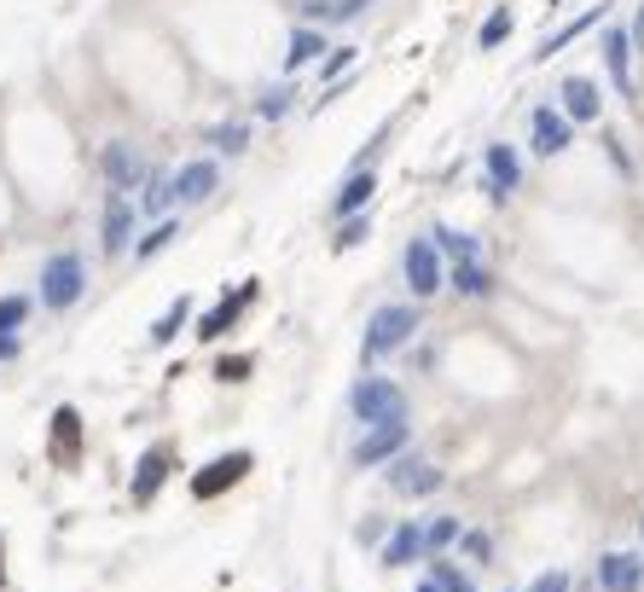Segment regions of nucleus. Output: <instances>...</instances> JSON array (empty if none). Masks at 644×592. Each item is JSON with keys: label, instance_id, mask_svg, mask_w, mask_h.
<instances>
[{"label": "nucleus", "instance_id": "obj_1", "mask_svg": "<svg viewBox=\"0 0 644 592\" xmlns=\"http://www.w3.org/2000/svg\"><path fill=\"white\" fill-rule=\"evenodd\" d=\"M81 297H88V262H81L76 250H53V256L41 262V308L71 314Z\"/></svg>", "mask_w": 644, "mask_h": 592}, {"label": "nucleus", "instance_id": "obj_2", "mask_svg": "<svg viewBox=\"0 0 644 592\" xmlns=\"http://www.w3.org/2000/svg\"><path fill=\"white\" fill-rule=\"evenodd\" d=\"M418 331V314L406 308V302H383L378 314L366 319V337H361V361H383V354H395L413 343Z\"/></svg>", "mask_w": 644, "mask_h": 592}, {"label": "nucleus", "instance_id": "obj_3", "mask_svg": "<svg viewBox=\"0 0 644 592\" xmlns=\"http://www.w3.org/2000/svg\"><path fill=\"white\" fill-rule=\"evenodd\" d=\"M349 413L366 425H389V418H406V389L389 383V378H361L349 389Z\"/></svg>", "mask_w": 644, "mask_h": 592}, {"label": "nucleus", "instance_id": "obj_4", "mask_svg": "<svg viewBox=\"0 0 644 592\" xmlns=\"http://www.w3.org/2000/svg\"><path fill=\"white\" fill-rule=\"evenodd\" d=\"M406 442H413V425H406V418H389V425H366V436L354 442L349 459L361 465V470H366V465H389L395 453H406Z\"/></svg>", "mask_w": 644, "mask_h": 592}, {"label": "nucleus", "instance_id": "obj_5", "mask_svg": "<svg viewBox=\"0 0 644 592\" xmlns=\"http://www.w3.org/2000/svg\"><path fill=\"white\" fill-rule=\"evenodd\" d=\"M401 267H406V285H413V297H435V291L447 285L435 239H413V244H406V256H401Z\"/></svg>", "mask_w": 644, "mask_h": 592}, {"label": "nucleus", "instance_id": "obj_6", "mask_svg": "<svg viewBox=\"0 0 644 592\" xmlns=\"http://www.w3.org/2000/svg\"><path fill=\"white\" fill-rule=\"evenodd\" d=\"M134 198L128 192H105V215H99V244H105V256H128L134 244Z\"/></svg>", "mask_w": 644, "mask_h": 592}, {"label": "nucleus", "instance_id": "obj_7", "mask_svg": "<svg viewBox=\"0 0 644 592\" xmlns=\"http://www.w3.org/2000/svg\"><path fill=\"white\" fill-rule=\"evenodd\" d=\"M447 477H442V465H430V459H413V453H395L389 459V488L406 500H424V494H435Z\"/></svg>", "mask_w": 644, "mask_h": 592}, {"label": "nucleus", "instance_id": "obj_8", "mask_svg": "<svg viewBox=\"0 0 644 592\" xmlns=\"http://www.w3.org/2000/svg\"><path fill=\"white\" fill-rule=\"evenodd\" d=\"M99 168H105V186H111V192H134V186L146 180V158L134 151V140H105V151H99Z\"/></svg>", "mask_w": 644, "mask_h": 592}, {"label": "nucleus", "instance_id": "obj_9", "mask_svg": "<svg viewBox=\"0 0 644 592\" xmlns=\"http://www.w3.org/2000/svg\"><path fill=\"white\" fill-rule=\"evenodd\" d=\"M215 186H222V163L215 158H198L175 168V204H203V198H215Z\"/></svg>", "mask_w": 644, "mask_h": 592}, {"label": "nucleus", "instance_id": "obj_10", "mask_svg": "<svg viewBox=\"0 0 644 592\" xmlns=\"http://www.w3.org/2000/svg\"><path fill=\"white\" fill-rule=\"evenodd\" d=\"M633 36L627 29H604V64H609V81H616V93L621 99H639V88H633Z\"/></svg>", "mask_w": 644, "mask_h": 592}, {"label": "nucleus", "instance_id": "obj_11", "mask_svg": "<svg viewBox=\"0 0 644 592\" xmlns=\"http://www.w3.org/2000/svg\"><path fill=\"white\" fill-rule=\"evenodd\" d=\"M598 587L604 592H644V557L639 552H604L598 557Z\"/></svg>", "mask_w": 644, "mask_h": 592}, {"label": "nucleus", "instance_id": "obj_12", "mask_svg": "<svg viewBox=\"0 0 644 592\" xmlns=\"http://www.w3.org/2000/svg\"><path fill=\"white\" fill-rule=\"evenodd\" d=\"M569 146H574V123H569V111L540 105V111H534V151H540V158H564Z\"/></svg>", "mask_w": 644, "mask_h": 592}, {"label": "nucleus", "instance_id": "obj_13", "mask_svg": "<svg viewBox=\"0 0 644 592\" xmlns=\"http://www.w3.org/2000/svg\"><path fill=\"white\" fill-rule=\"evenodd\" d=\"M482 168H488V198H494V204H505V198H512V186L522 180L517 151H512V146H488V151H482Z\"/></svg>", "mask_w": 644, "mask_h": 592}, {"label": "nucleus", "instance_id": "obj_14", "mask_svg": "<svg viewBox=\"0 0 644 592\" xmlns=\"http://www.w3.org/2000/svg\"><path fill=\"white\" fill-rule=\"evenodd\" d=\"M250 465H256L250 453H227V459H215L210 470H198V477H192V494H198V500H215L222 488H232L239 477H250Z\"/></svg>", "mask_w": 644, "mask_h": 592}, {"label": "nucleus", "instance_id": "obj_15", "mask_svg": "<svg viewBox=\"0 0 644 592\" xmlns=\"http://www.w3.org/2000/svg\"><path fill=\"white\" fill-rule=\"evenodd\" d=\"M326 53H331L326 29H314V24H296V29H291V47H285V71H308V64H319Z\"/></svg>", "mask_w": 644, "mask_h": 592}, {"label": "nucleus", "instance_id": "obj_16", "mask_svg": "<svg viewBox=\"0 0 644 592\" xmlns=\"http://www.w3.org/2000/svg\"><path fill=\"white\" fill-rule=\"evenodd\" d=\"M250 297H256V285H239L232 297H222V302H215V308L198 319V337H203V343H215L222 331H232V319L244 314V302H250Z\"/></svg>", "mask_w": 644, "mask_h": 592}, {"label": "nucleus", "instance_id": "obj_17", "mask_svg": "<svg viewBox=\"0 0 644 592\" xmlns=\"http://www.w3.org/2000/svg\"><path fill=\"white\" fill-rule=\"evenodd\" d=\"M557 93H564V111H569V123H598V105H604L598 81H586V76H569Z\"/></svg>", "mask_w": 644, "mask_h": 592}, {"label": "nucleus", "instance_id": "obj_18", "mask_svg": "<svg viewBox=\"0 0 644 592\" xmlns=\"http://www.w3.org/2000/svg\"><path fill=\"white\" fill-rule=\"evenodd\" d=\"M175 210V175L168 168H146V180H140V215H168Z\"/></svg>", "mask_w": 644, "mask_h": 592}, {"label": "nucleus", "instance_id": "obj_19", "mask_svg": "<svg viewBox=\"0 0 644 592\" xmlns=\"http://www.w3.org/2000/svg\"><path fill=\"white\" fill-rule=\"evenodd\" d=\"M413 557H424V529L418 522H401V529L383 540V569H406Z\"/></svg>", "mask_w": 644, "mask_h": 592}, {"label": "nucleus", "instance_id": "obj_20", "mask_svg": "<svg viewBox=\"0 0 644 592\" xmlns=\"http://www.w3.org/2000/svg\"><path fill=\"white\" fill-rule=\"evenodd\" d=\"M371 192H378V175H371V168H354V175L343 180V192L331 198L337 222H343V215H354V210H366V204H371Z\"/></svg>", "mask_w": 644, "mask_h": 592}, {"label": "nucleus", "instance_id": "obj_21", "mask_svg": "<svg viewBox=\"0 0 644 592\" xmlns=\"http://www.w3.org/2000/svg\"><path fill=\"white\" fill-rule=\"evenodd\" d=\"M163 477H168V453H163V448H151L146 459H140V470H134V505H146L151 494H157Z\"/></svg>", "mask_w": 644, "mask_h": 592}, {"label": "nucleus", "instance_id": "obj_22", "mask_svg": "<svg viewBox=\"0 0 644 592\" xmlns=\"http://www.w3.org/2000/svg\"><path fill=\"white\" fill-rule=\"evenodd\" d=\"M175 239H180V222H175V215H157L146 239H134V256H140V262H151V256H163V250L175 244Z\"/></svg>", "mask_w": 644, "mask_h": 592}, {"label": "nucleus", "instance_id": "obj_23", "mask_svg": "<svg viewBox=\"0 0 644 592\" xmlns=\"http://www.w3.org/2000/svg\"><path fill=\"white\" fill-rule=\"evenodd\" d=\"M598 18H604V0H598V12H581V18H569L564 29H557V36H546V41H540V47H534V59H552V53H564V47H569L574 36H581V29H592Z\"/></svg>", "mask_w": 644, "mask_h": 592}, {"label": "nucleus", "instance_id": "obj_24", "mask_svg": "<svg viewBox=\"0 0 644 592\" xmlns=\"http://www.w3.org/2000/svg\"><path fill=\"white\" fill-rule=\"evenodd\" d=\"M203 140L222 151V158H244V151H250V123H215Z\"/></svg>", "mask_w": 644, "mask_h": 592}, {"label": "nucleus", "instance_id": "obj_25", "mask_svg": "<svg viewBox=\"0 0 644 592\" xmlns=\"http://www.w3.org/2000/svg\"><path fill=\"white\" fill-rule=\"evenodd\" d=\"M453 291H465V297H488V291H494V279H488V267H477V256H470V262H453Z\"/></svg>", "mask_w": 644, "mask_h": 592}, {"label": "nucleus", "instance_id": "obj_26", "mask_svg": "<svg viewBox=\"0 0 644 592\" xmlns=\"http://www.w3.org/2000/svg\"><path fill=\"white\" fill-rule=\"evenodd\" d=\"M291 105H296V88H291V81H274V88H262L256 116H262V123H279V116L291 111Z\"/></svg>", "mask_w": 644, "mask_h": 592}, {"label": "nucleus", "instance_id": "obj_27", "mask_svg": "<svg viewBox=\"0 0 644 592\" xmlns=\"http://www.w3.org/2000/svg\"><path fill=\"white\" fill-rule=\"evenodd\" d=\"M186 319H192V302H186V297H175V302H168V314L157 319V326H151V343H175Z\"/></svg>", "mask_w": 644, "mask_h": 592}, {"label": "nucleus", "instance_id": "obj_28", "mask_svg": "<svg viewBox=\"0 0 644 592\" xmlns=\"http://www.w3.org/2000/svg\"><path fill=\"white\" fill-rule=\"evenodd\" d=\"M430 239H435V250H442V256H453V262H470V256H477V239H465V232H453V227H430Z\"/></svg>", "mask_w": 644, "mask_h": 592}, {"label": "nucleus", "instance_id": "obj_29", "mask_svg": "<svg viewBox=\"0 0 644 592\" xmlns=\"http://www.w3.org/2000/svg\"><path fill=\"white\" fill-rule=\"evenodd\" d=\"M24 326H29V297L7 291V297H0V331H24Z\"/></svg>", "mask_w": 644, "mask_h": 592}, {"label": "nucleus", "instance_id": "obj_30", "mask_svg": "<svg viewBox=\"0 0 644 592\" xmlns=\"http://www.w3.org/2000/svg\"><path fill=\"white\" fill-rule=\"evenodd\" d=\"M453 540H459V517H435L430 529H424V552H442Z\"/></svg>", "mask_w": 644, "mask_h": 592}, {"label": "nucleus", "instance_id": "obj_31", "mask_svg": "<svg viewBox=\"0 0 644 592\" xmlns=\"http://www.w3.org/2000/svg\"><path fill=\"white\" fill-rule=\"evenodd\" d=\"M354 64V47H331L326 59H319V81H326V88H337V76H343Z\"/></svg>", "mask_w": 644, "mask_h": 592}, {"label": "nucleus", "instance_id": "obj_32", "mask_svg": "<svg viewBox=\"0 0 644 592\" xmlns=\"http://www.w3.org/2000/svg\"><path fill=\"white\" fill-rule=\"evenodd\" d=\"M512 24H517V18H512V12H505V7H500V12H488V24H482L477 47H500L505 36H512Z\"/></svg>", "mask_w": 644, "mask_h": 592}, {"label": "nucleus", "instance_id": "obj_33", "mask_svg": "<svg viewBox=\"0 0 644 592\" xmlns=\"http://www.w3.org/2000/svg\"><path fill=\"white\" fill-rule=\"evenodd\" d=\"M366 232H371V222H366L361 210H354V215H343V227H337V250H354V244L366 239Z\"/></svg>", "mask_w": 644, "mask_h": 592}, {"label": "nucleus", "instance_id": "obj_34", "mask_svg": "<svg viewBox=\"0 0 644 592\" xmlns=\"http://www.w3.org/2000/svg\"><path fill=\"white\" fill-rule=\"evenodd\" d=\"M366 7H371V0H326V18H319V24H349V18H361Z\"/></svg>", "mask_w": 644, "mask_h": 592}, {"label": "nucleus", "instance_id": "obj_35", "mask_svg": "<svg viewBox=\"0 0 644 592\" xmlns=\"http://www.w3.org/2000/svg\"><path fill=\"white\" fill-rule=\"evenodd\" d=\"M435 581H442V592H477V587H470V575H459L453 564H435Z\"/></svg>", "mask_w": 644, "mask_h": 592}, {"label": "nucleus", "instance_id": "obj_36", "mask_svg": "<svg viewBox=\"0 0 644 592\" xmlns=\"http://www.w3.org/2000/svg\"><path fill=\"white\" fill-rule=\"evenodd\" d=\"M529 592H569V569H540Z\"/></svg>", "mask_w": 644, "mask_h": 592}, {"label": "nucleus", "instance_id": "obj_37", "mask_svg": "<svg viewBox=\"0 0 644 592\" xmlns=\"http://www.w3.org/2000/svg\"><path fill=\"white\" fill-rule=\"evenodd\" d=\"M465 546H470V557H477V564H488V557H494V540H488V534H465Z\"/></svg>", "mask_w": 644, "mask_h": 592}, {"label": "nucleus", "instance_id": "obj_38", "mask_svg": "<svg viewBox=\"0 0 644 592\" xmlns=\"http://www.w3.org/2000/svg\"><path fill=\"white\" fill-rule=\"evenodd\" d=\"M24 354V337L18 331H0V361H18Z\"/></svg>", "mask_w": 644, "mask_h": 592}, {"label": "nucleus", "instance_id": "obj_39", "mask_svg": "<svg viewBox=\"0 0 644 592\" xmlns=\"http://www.w3.org/2000/svg\"><path fill=\"white\" fill-rule=\"evenodd\" d=\"M215 371H222V378H227V383H239V378H250V361H222V366H215Z\"/></svg>", "mask_w": 644, "mask_h": 592}, {"label": "nucleus", "instance_id": "obj_40", "mask_svg": "<svg viewBox=\"0 0 644 592\" xmlns=\"http://www.w3.org/2000/svg\"><path fill=\"white\" fill-rule=\"evenodd\" d=\"M627 36H633V47L644 53V7H639V18H633V29H627Z\"/></svg>", "mask_w": 644, "mask_h": 592}, {"label": "nucleus", "instance_id": "obj_41", "mask_svg": "<svg viewBox=\"0 0 644 592\" xmlns=\"http://www.w3.org/2000/svg\"><path fill=\"white\" fill-rule=\"evenodd\" d=\"M413 592H442V581H435V575H430V581H418Z\"/></svg>", "mask_w": 644, "mask_h": 592}, {"label": "nucleus", "instance_id": "obj_42", "mask_svg": "<svg viewBox=\"0 0 644 592\" xmlns=\"http://www.w3.org/2000/svg\"><path fill=\"white\" fill-rule=\"evenodd\" d=\"M639 534H644V517H639Z\"/></svg>", "mask_w": 644, "mask_h": 592}]
</instances>
